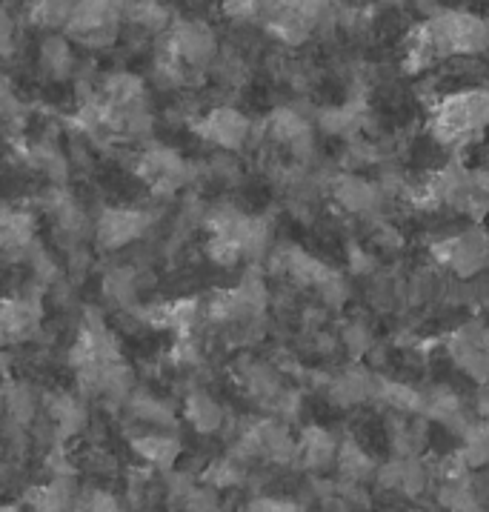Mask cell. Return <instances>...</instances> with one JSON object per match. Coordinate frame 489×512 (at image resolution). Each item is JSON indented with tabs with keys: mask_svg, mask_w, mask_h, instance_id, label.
Listing matches in <instances>:
<instances>
[{
	"mask_svg": "<svg viewBox=\"0 0 489 512\" xmlns=\"http://www.w3.org/2000/svg\"><path fill=\"white\" fill-rule=\"evenodd\" d=\"M338 438L324 427H309L304 432V438L298 441V461L304 464L306 470H326L329 464L338 461Z\"/></svg>",
	"mask_w": 489,
	"mask_h": 512,
	"instance_id": "ba28073f",
	"label": "cell"
},
{
	"mask_svg": "<svg viewBox=\"0 0 489 512\" xmlns=\"http://www.w3.org/2000/svg\"><path fill=\"white\" fill-rule=\"evenodd\" d=\"M12 49V23L6 21V15H0V52Z\"/></svg>",
	"mask_w": 489,
	"mask_h": 512,
	"instance_id": "44dd1931",
	"label": "cell"
},
{
	"mask_svg": "<svg viewBox=\"0 0 489 512\" xmlns=\"http://www.w3.org/2000/svg\"><path fill=\"white\" fill-rule=\"evenodd\" d=\"M72 495H75L72 484L66 478H58L46 487H38L29 495V501H32L35 512H66L72 504Z\"/></svg>",
	"mask_w": 489,
	"mask_h": 512,
	"instance_id": "7c38bea8",
	"label": "cell"
},
{
	"mask_svg": "<svg viewBox=\"0 0 489 512\" xmlns=\"http://www.w3.org/2000/svg\"><path fill=\"white\" fill-rule=\"evenodd\" d=\"M332 195L352 215H369V212H375L378 204H381V198H384L378 186L369 184L364 178H358V175H341V178H335L332 181Z\"/></svg>",
	"mask_w": 489,
	"mask_h": 512,
	"instance_id": "8992f818",
	"label": "cell"
},
{
	"mask_svg": "<svg viewBox=\"0 0 489 512\" xmlns=\"http://www.w3.org/2000/svg\"><path fill=\"white\" fill-rule=\"evenodd\" d=\"M123 15L135 23L138 29H143V32H163L169 26V21H172V15H169L163 0H129L123 6Z\"/></svg>",
	"mask_w": 489,
	"mask_h": 512,
	"instance_id": "9c48e42d",
	"label": "cell"
},
{
	"mask_svg": "<svg viewBox=\"0 0 489 512\" xmlns=\"http://www.w3.org/2000/svg\"><path fill=\"white\" fill-rule=\"evenodd\" d=\"M0 512H21V510H15V507H0Z\"/></svg>",
	"mask_w": 489,
	"mask_h": 512,
	"instance_id": "7402d4cb",
	"label": "cell"
},
{
	"mask_svg": "<svg viewBox=\"0 0 489 512\" xmlns=\"http://www.w3.org/2000/svg\"><path fill=\"white\" fill-rule=\"evenodd\" d=\"M484 126H489V89L447 95L432 112V135L441 146H461Z\"/></svg>",
	"mask_w": 489,
	"mask_h": 512,
	"instance_id": "6da1fadb",
	"label": "cell"
},
{
	"mask_svg": "<svg viewBox=\"0 0 489 512\" xmlns=\"http://www.w3.org/2000/svg\"><path fill=\"white\" fill-rule=\"evenodd\" d=\"M335 464L341 467V475L349 484H364L369 478H375V461L355 441H344L338 447V461Z\"/></svg>",
	"mask_w": 489,
	"mask_h": 512,
	"instance_id": "30bf717a",
	"label": "cell"
},
{
	"mask_svg": "<svg viewBox=\"0 0 489 512\" xmlns=\"http://www.w3.org/2000/svg\"><path fill=\"white\" fill-rule=\"evenodd\" d=\"M146 215L143 212H135V209H109L98 224V238H101L103 246H118L129 244L141 235L146 229Z\"/></svg>",
	"mask_w": 489,
	"mask_h": 512,
	"instance_id": "52a82bcc",
	"label": "cell"
},
{
	"mask_svg": "<svg viewBox=\"0 0 489 512\" xmlns=\"http://www.w3.org/2000/svg\"><path fill=\"white\" fill-rule=\"evenodd\" d=\"M432 255L438 264L449 267L461 278H472L489 264V235L481 226H472L461 235L444 238L432 246Z\"/></svg>",
	"mask_w": 489,
	"mask_h": 512,
	"instance_id": "7a4b0ae2",
	"label": "cell"
},
{
	"mask_svg": "<svg viewBox=\"0 0 489 512\" xmlns=\"http://www.w3.org/2000/svg\"><path fill=\"white\" fill-rule=\"evenodd\" d=\"M135 450L141 452V455L146 458V461H149V464H158V467H163V470H169V467L175 464L178 452H181V444H178L175 438L149 435V438H141V441H135Z\"/></svg>",
	"mask_w": 489,
	"mask_h": 512,
	"instance_id": "5bb4252c",
	"label": "cell"
},
{
	"mask_svg": "<svg viewBox=\"0 0 489 512\" xmlns=\"http://www.w3.org/2000/svg\"><path fill=\"white\" fill-rule=\"evenodd\" d=\"M86 512H123V507L118 504V498H112V495H92V501L86 504Z\"/></svg>",
	"mask_w": 489,
	"mask_h": 512,
	"instance_id": "ffe728a7",
	"label": "cell"
},
{
	"mask_svg": "<svg viewBox=\"0 0 489 512\" xmlns=\"http://www.w3.org/2000/svg\"><path fill=\"white\" fill-rule=\"evenodd\" d=\"M344 344H347V349L352 352V355H364V352H369L372 349V335H369V329L364 327V324H347L344 327Z\"/></svg>",
	"mask_w": 489,
	"mask_h": 512,
	"instance_id": "ac0fdd59",
	"label": "cell"
},
{
	"mask_svg": "<svg viewBox=\"0 0 489 512\" xmlns=\"http://www.w3.org/2000/svg\"><path fill=\"white\" fill-rule=\"evenodd\" d=\"M198 135L224 149H241L252 135V123L238 109L221 106V109H212L204 121L198 123Z\"/></svg>",
	"mask_w": 489,
	"mask_h": 512,
	"instance_id": "5b68a950",
	"label": "cell"
},
{
	"mask_svg": "<svg viewBox=\"0 0 489 512\" xmlns=\"http://www.w3.org/2000/svg\"><path fill=\"white\" fill-rule=\"evenodd\" d=\"M138 172H141L143 181L152 186L155 192H175V189H181L189 181V166L172 149H149V152H143Z\"/></svg>",
	"mask_w": 489,
	"mask_h": 512,
	"instance_id": "277c9868",
	"label": "cell"
},
{
	"mask_svg": "<svg viewBox=\"0 0 489 512\" xmlns=\"http://www.w3.org/2000/svg\"><path fill=\"white\" fill-rule=\"evenodd\" d=\"M244 512H306L298 501H286V498H255L246 504Z\"/></svg>",
	"mask_w": 489,
	"mask_h": 512,
	"instance_id": "d6986e66",
	"label": "cell"
},
{
	"mask_svg": "<svg viewBox=\"0 0 489 512\" xmlns=\"http://www.w3.org/2000/svg\"><path fill=\"white\" fill-rule=\"evenodd\" d=\"M186 418L198 432H215L224 424V410L218 407L215 398H209L204 392H192L186 401Z\"/></svg>",
	"mask_w": 489,
	"mask_h": 512,
	"instance_id": "8fae6325",
	"label": "cell"
},
{
	"mask_svg": "<svg viewBox=\"0 0 489 512\" xmlns=\"http://www.w3.org/2000/svg\"><path fill=\"white\" fill-rule=\"evenodd\" d=\"M184 69H206L215 63L218 41L215 32L201 21H178L169 32V49H166Z\"/></svg>",
	"mask_w": 489,
	"mask_h": 512,
	"instance_id": "3957f363",
	"label": "cell"
},
{
	"mask_svg": "<svg viewBox=\"0 0 489 512\" xmlns=\"http://www.w3.org/2000/svg\"><path fill=\"white\" fill-rule=\"evenodd\" d=\"M206 481L215 487V490H226V487H235L241 481V467L235 461H218L212 464V470L206 472Z\"/></svg>",
	"mask_w": 489,
	"mask_h": 512,
	"instance_id": "e0dca14e",
	"label": "cell"
},
{
	"mask_svg": "<svg viewBox=\"0 0 489 512\" xmlns=\"http://www.w3.org/2000/svg\"><path fill=\"white\" fill-rule=\"evenodd\" d=\"M278 0H226L224 9L229 18L246 23H266L275 12Z\"/></svg>",
	"mask_w": 489,
	"mask_h": 512,
	"instance_id": "2e32d148",
	"label": "cell"
},
{
	"mask_svg": "<svg viewBox=\"0 0 489 512\" xmlns=\"http://www.w3.org/2000/svg\"><path fill=\"white\" fill-rule=\"evenodd\" d=\"M32 21L43 29H66L72 21V0H38Z\"/></svg>",
	"mask_w": 489,
	"mask_h": 512,
	"instance_id": "9a60e30c",
	"label": "cell"
},
{
	"mask_svg": "<svg viewBox=\"0 0 489 512\" xmlns=\"http://www.w3.org/2000/svg\"><path fill=\"white\" fill-rule=\"evenodd\" d=\"M41 63L46 72H52L55 78H66L69 72H72V49H69V43L61 35H49L41 46Z\"/></svg>",
	"mask_w": 489,
	"mask_h": 512,
	"instance_id": "4fadbf2b",
	"label": "cell"
}]
</instances>
